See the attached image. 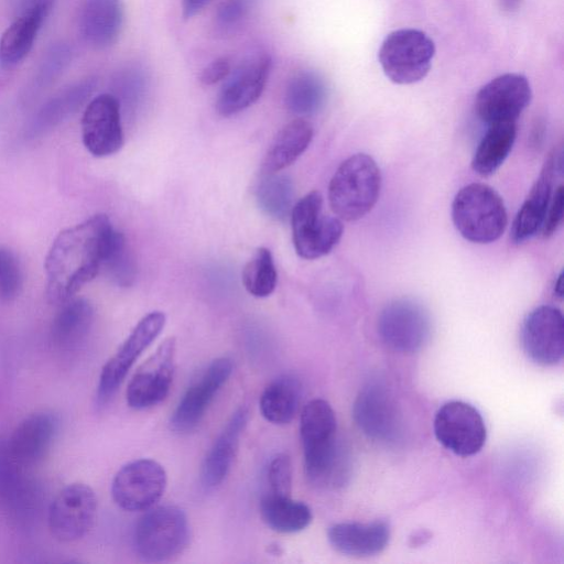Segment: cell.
<instances>
[{"instance_id": "cell-26", "label": "cell", "mask_w": 564, "mask_h": 564, "mask_svg": "<svg viewBox=\"0 0 564 564\" xmlns=\"http://www.w3.org/2000/svg\"><path fill=\"white\" fill-rule=\"evenodd\" d=\"M313 127L303 118L285 124L275 135L262 161L263 173H276L295 162L313 139Z\"/></svg>"}, {"instance_id": "cell-8", "label": "cell", "mask_w": 564, "mask_h": 564, "mask_svg": "<svg viewBox=\"0 0 564 564\" xmlns=\"http://www.w3.org/2000/svg\"><path fill=\"white\" fill-rule=\"evenodd\" d=\"M380 339L391 349L413 354L429 341L431 317L424 306L411 299H398L380 312L377 323Z\"/></svg>"}, {"instance_id": "cell-41", "label": "cell", "mask_w": 564, "mask_h": 564, "mask_svg": "<svg viewBox=\"0 0 564 564\" xmlns=\"http://www.w3.org/2000/svg\"><path fill=\"white\" fill-rule=\"evenodd\" d=\"M231 72V63L227 57H219L206 65L200 74L199 80L204 85H215L225 80Z\"/></svg>"}, {"instance_id": "cell-23", "label": "cell", "mask_w": 564, "mask_h": 564, "mask_svg": "<svg viewBox=\"0 0 564 564\" xmlns=\"http://www.w3.org/2000/svg\"><path fill=\"white\" fill-rule=\"evenodd\" d=\"M122 24L121 0H83L78 11V30L90 46L106 48L115 44Z\"/></svg>"}, {"instance_id": "cell-20", "label": "cell", "mask_w": 564, "mask_h": 564, "mask_svg": "<svg viewBox=\"0 0 564 564\" xmlns=\"http://www.w3.org/2000/svg\"><path fill=\"white\" fill-rule=\"evenodd\" d=\"M561 172L562 151L555 149L547 156L538 180L512 221L510 237L514 243L524 242L541 230L554 192V180Z\"/></svg>"}, {"instance_id": "cell-27", "label": "cell", "mask_w": 564, "mask_h": 564, "mask_svg": "<svg viewBox=\"0 0 564 564\" xmlns=\"http://www.w3.org/2000/svg\"><path fill=\"white\" fill-rule=\"evenodd\" d=\"M95 87V82L87 79L61 91L45 102L32 119L29 133L32 137L45 133L72 116L87 100Z\"/></svg>"}, {"instance_id": "cell-35", "label": "cell", "mask_w": 564, "mask_h": 564, "mask_svg": "<svg viewBox=\"0 0 564 564\" xmlns=\"http://www.w3.org/2000/svg\"><path fill=\"white\" fill-rule=\"evenodd\" d=\"M109 279L122 288L130 286L137 274V264L121 232L102 262Z\"/></svg>"}, {"instance_id": "cell-21", "label": "cell", "mask_w": 564, "mask_h": 564, "mask_svg": "<svg viewBox=\"0 0 564 564\" xmlns=\"http://www.w3.org/2000/svg\"><path fill=\"white\" fill-rule=\"evenodd\" d=\"M59 427L56 414L39 411L24 417L13 430L6 451L19 467L41 462L50 451Z\"/></svg>"}, {"instance_id": "cell-33", "label": "cell", "mask_w": 564, "mask_h": 564, "mask_svg": "<svg viewBox=\"0 0 564 564\" xmlns=\"http://www.w3.org/2000/svg\"><path fill=\"white\" fill-rule=\"evenodd\" d=\"M294 189L292 180L276 173H263L256 187L259 208L270 218L284 221L293 208Z\"/></svg>"}, {"instance_id": "cell-30", "label": "cell", "mask_w": 564, "mask_h": 564, "mask_svg": "<svg viewBox=\"0 0 564 564\" xmlns=\"http://www.w3.org/2000/svg\"><path fill=\"white\" fill-rule=\"evenodd\" d=\"M301 390L300 381L291 375H283L271 381L259 401L263 417L273 424L290 423L297 411Z\"/></svg>"}, {"instance_id": "cell-25", "label": "cell", "mask_w": 564, "mask_h": 564, "mask_svg": "<svg viewBox=\"0 0 564 564\" xmlns=\"http://www.w3.org/2000/svg\"><path fill=\"white\" fill-rule=\"evenodd\" d=\"M52 6L53 0H33L28 10L3 32L0 39L2 67H13L25 58Z\"/></svg>"}, {"instance_id": "cell-39", "label": "cell", "mask_w": 564, "mask_h": 564, "mask_svg": "<svg viewBox=\"0 0 564 564\" xmlns=\"http://www.w3.org/2000/svg\"><path fill=\"white\" fill-rule=\"evenodd\" d=\"M70 51L64 45H58L48 52L47 56L42 63V66L37 73V79L41 85H45L51 82L56 75H58L70 58Z\"/></svg>"}, {"instance_id": "cell-24", "label": "cell", "mask_w": 564, "mask_h": 564, "mask_svg": "<svg viewBox=\"0 0 564 564\" xmlns=\"http://www.w3.org/2000/svg\"><path fill=\"white\" fill-rule=\"evenodd\" d=\"M329 544L337 552L356 557L382 552L390 540V528L384 521L340 522L327 530Z\"/></svg>"}, {"instance_id": "cell-34", "label": "cell", "mask_w": 564, "mask_h": 564, "mask_svg": "<svg viewBox=\"0 0 564 564\" xmlns=\"http://www.w3.org/2000/svg\"><path fill=\"white\" fill-rule=\"evenodd\" d=\"M278 274L272 253L259 248L242 270V283L249 294L256 297L271 295L276 286Z\"/></svg>"}, {"instance_id": "cell-19", "label": "cell", "mask_w": 564, "mask_h": 564, "mask_svg": "<svg viewBox=\"0 0 564 564\" xmlns=\"http://www.w3.org/2000/svg\"><path fill=\"white\" fill-rule=\"evenodd\" d=\"M232 372V362L227 357L212 361L202 377L183 394L172 416L171 426L184 433L197 426L220 388Z\"/></svg>"}, {"instance_id": "cell-40", "label": "cell", "mask_w": 564, "mask_h": 564, "mask_svg": "<svg viewBox=\"0 0 564 564\" xmlns=\"http://www.w3.org/2000/svg\"><path fill=\"white\" fill-rule=\"evenodd\" d=\"M564 214V186L560 184L553 192L542 227L541 235L549 238L556 232L562 224Z\"/></svg>"}, {"instance_id": "cell-4", "label": "cell", "mask_w": 564, "mask_h": 564, "mask_svg": "<svg viewBox=\"0 0 564 564\" xmlns=\"http://www.w3.org/2000/svg\"><path fill=\"white\" fill-rule=\"evenodd\" d=\"M452 220L466 240L484 245L501 237L508 225V215L501 196L491 186L471 183L455 195Z\"/></svg>"}, {"instance_id": "cell-37", "label": "cell", "mask_w": 564, "mask_h": 564, "mask_svg": "<svg viewBox=\"0 0 564 564\" xmlns=\"http://www.w3.org/2000/svg\"><path fill=\"white\" fill-rule=\"evenodd\" d=\"M22 285V271L15 254L0 247V299H14Z\"/></svg>"}, {"instance_id": "cell-43", "label": "cell", "mask_w": 564, "mask_h": 564, "mask_svg": "<svg viewBox=\"0 0 564 564\" xmlns=\"http://www.w3.org/2000/svg\"><path fill=\"white\" fill-rule=\"evenodd\" d=\"M431 538V533L426 530L416 531L413 536L410 538L411 546H419L424 544Z\"/></svg>"}, {"instance_id": "cell-32", "label": "cell", "mask_w": 564, "mask_h": 564, "mask_svg": "<svg viewBox=\"0 0 564 564\" xmlns=\"http://www.w3.org/2000/svg\"><path fill=\"white\" fill-rule=\"evenodd\" d=\"M327 96L323 78L315 72L302 70L288 83L284 104L288 110L297 116H312L318 112Z\"/></svg>"}, {"instance_id": "cell-1", "label": "cell", "mask_w": 564, "mask_h": 564, "mask_svg": "<svg viewBox=\"0 0 564 564\" xmlns=\"http://www.w3.org/2000/svg\"><path fill=\"white\" fill-rule=\"evenodd\" d=\"M120 234L104 214L61 231L44 263L48 301L64 304L90 282Z\"/></svg>"}, {"instance_id": "cell-31", "label": "cell", "mask_w": 564, "mask_h": 564, "mask_svg": "<svg viewBox=\"0 0 564 564\" xmlns=\"http://www.w3.org/2000/svg\"><path fill=\"white\" fill-rule=\"evenodd\" d=\"M260 513L269 528L280 533H296L310 525V507L291 498L265 494L260 501Z\"/></svg>"}, {"instance_id": "cell-2", "label": "cell", "mask_w": 564, "mask_h": 564, "mask_svg": "<svg viewBox=\"0 0 564 564\" xmlns=\"http://www.w3.org/2000/svg\"><path fill=\"white\" fill-rule=\"evenodd\" d=\"M300 434L307 478L325 488L344 485L350 462L347 449L338 440L336 415L327 401L314 399L305 404Z\"/></svg>"}, {"instance_id": "cell-16", "label": "cell", "mask_w": 564, "mask_h": 564, "mask_svg": "<svg viewBox=\"0 0 564 564\" xmlns=\"http://www.w3.org/2000/svg\"><path fill=\"white\" fill-rule=\"evenodd\" d=\"M175 348V338H166L135 371L126 392L130 408L143 410L165 399L173 380Z\"/></svg>"}, {"instance_id": "cell-6", "label": "cell", "mask_w": 564, "mask_h": 564, "mask_svg": "<svg viewBox=\"0 0 564 564\" xmlns=\"http://www.w3.org/2000/svg\"><path fill=\"white\" fill-rule=\"evenodd\" d=\"M290 217L294 249L303 259L326 256L341 239V219L323 213V196L317 191L310 192L293 205Z\"/></svg>"}, {"instance_id": "cell-12", "label": "cell", "mask_w": 564, "mask_h": 564, "mask_svg": "<svg viewBox=\"0 0 564 564\" xmlns=\"http://www.w3.org/2000/svg\"><path fill=\"white\" fill-rule=\"evenodd\" d=\"M97 514V498L86 484L73 482L64 487L48 508V528L61 542L84 538L93 528Z\"/></svg>"}, {"instance_id": "cell-7", "label": "cell", "mask_w": 564, "mask_h": 564, "mask_svg": "<svg viewBox=\"0 0 564 564\" xmlns=\"http://www.w3.org/2000/svg\"><path fill=\"white\" fill-rule=\"evenodd\" d=\"M434 54V42L426 33L415 29H400L386 36L378 58L391 82L409 85L427 75Z\"/></svg>"}, {"instance_id": "cell-15", "label": "cell", "mask_w": 564, "mask_h": 564, "mask_svg": "<svg viewBox=\"0 0 564 564\" xmlns=\"http://www.w3.org/2000/svg\"><path fill=\"white\" fill-rule=\"evenodd\" d=\"M521 345L536 365L555 366L564 355V319L562 312L551 305L532 310L521 326Z\"/></svg>"}, {"instance_id": "cell-10", "label": "cell", "mask_w": 564, "mask_h": 564, "mask_svg": "<svg viewBox=\"0 0 564 564\" xmlns=\"http://www.w3.org/2000/svg\"><path fill=\"white\" fill-rule=\"evenodd\" d=\"M436 440L457 456L477 454L485 445L487 430L480 412L464 401H448L435 413Z\"/></svg>"}, {"instance_id": "cell-42", "label": "cell", "mask_w": 564, "mask_h": 564, "mask_svg": "<svg viewBox=\"0 0 564 564\" xmlns=\"http://www.w3.org/2000/svg\"><path fill=\"white\" fill-rule=\"evenodd\" d=\"M210 0H182V13L185 19H191L199 13Z\"/></svg>"}, {"instance_id": "cell-14", "label": "cell", "mask_w": 564, "mask_h": 564, "mask_svg": "<svg viewBox=\"0 0 564 564\" xmlns=\"http://www.w3.org/2000/svg\"><path fill=\"white\" fill-rule=\"evenodd\" d=\"M532 91L528 79L514 73L500 75L476 95L475 110L485 123L517 122L529 106Z\"/></svg>"}, {"instance_id": "cell-5", "label": "cell", "mask_w": 564, "mask_h": 564, "mask_svg": "<svg viewBox=\"0 0 564 564\" xmlns=\"http://www.w3.org/2000/svg\"><path fill=\"white\" fill-rule=\"evenodd\" d=\"M189 540L185 512L176 506L150 508L138 520L133 531V547L144 562L158 563L180 554Z\"/></svg>"}, {"instance_id": "cell-29", "label": "cell", "mask_w": 564, "mask_h": 564, "mask_svg": "<svg viewBox=\"0 0 564 564\" xmlns=\"http://www.w3.org/2000/svg\"><path fill=\"white\" fill-rule=\"evenodd\" d=\"M94 322V307L86 299H70L55 316L51 336L59 348L69 349L80 344Z\"/></svg>"}, {"instance_id": "cell-3", "label": "cell", "mask_w": 564, "mask_h": 564, "mask_svg": "<svg viewBox=\"0 0 564 564\" xmlns=\"http://www.w3.org/2000/svg\"><path fill=\"white\" fill-rule=\"evenodd\" d=\"M380 189L381 173L376 161L357 153L343 161L330 178L329 206L341 220H358L373 208Z\"/></svg>"}, {"instance_id": "cell-17", "label": "cell", "mask_w": 564, "mask_h": 564, "mask_svg": "<svg viewBox=\"0 0 564 564\" xmlns=\"http://www.w3.org/2000/svg\"><path fill=\"white\" fill-rule=\"evenodd\" d=\"M82 139L97 158L117 153L123 145L120 102L111 94H101L86 106L82 117Z\"/></svg>"}, {"instance_id": "cell-28", "label": "cell", "mask_w": 564, "mask_h": 564, "mask_svg": "<svg viewBox=\"0 0 564 564\" xmlns=\"http://www.w3.org/2000/svg\"><path fill=\"white\" fill-rule=\"evenodd\" d=\"M517 137V122L489 124L478 143L471 167L480 176L492 175L509 155Z\"/></svg>"}, {"instance_id": "cell-13", "label": "cell", "mask_w": 564, "mask_h": 564, "mask_svg": "<svg viewBox=\"0 0 564 564\" xmlns=\"http://www.w3.org/2000/svg\"><path fill=\"white\" fill-rule=\"evenodd\" d=\"M354 419L365 435L386 444L400 441L402 416L391 391L380 382L364 387L355 403Z\"/></svg>"}, {"instance_id": "cell-18", "label": "cell", "mask_w": 564, "mask_h": 564, "mask_svg": "<svg viewBox=\"0 0 564 564\" xmlns=\"http://www.w3.org/2000/svg\"><path fill=\"white\" fill-rule=\"evenodd\" d=\"M271 65L270 55L259 53L231 70L217 96L218 113L230 117L253 105L264 90Z\"/></svg>"}, {"instance_id": "cell-44", "label": "cell", "mask_w": 564, "mask_h": 564, "mask_svg": "<svg viewBox=\"0 0 564 564\" xmlns=\"http://www.w3.org/2000/svg\"><path fill=\"white\" fill-rule=\"evenodd\" d=\"M563 273L561 272L554 284V293L557 297L562 299L563 296Z\"/></svg>"}, {"instance_id": "cell-22", "label": "cell", "mask_w": 564, "mask_h": 564, "mask_svg": "<svg viewBox=\"0 0 564 564\" xmlns=\"http://www.w3.org/2000/svg\"><path fill=\"white\" fill-rule=\"evenodd\" d=\"M248 417L247 408L237 409L209 448L200 469V481L205 488L219 486L228 475Z\"/></svg>"}, {"instance_id": "cell-36", "label": "cell", "mask_w": 564, "mask_h": 564, "mask_svg": "<svg viewBox=\"0 0 564 564\" xmlns=\"http://www.w3.org/2000/svg\"><path fill=\"white\" fill-rule=\"evenodd\" d=\"M258 0H225L216 10L214 24L221 34L234 32L250 15Z\"/></svg>"}, {"instance_id": "cell-38", "label": "cell", "mask_w": 564, "mask_h": 564, "mask_svg": "<svg viewBox=\"0 0 564 564\" xmlns=\"http://www.w3.org/2000/svg\"><path fill=\"white\" fill-rule=\"evenodd\" d=\"M268 491L274 496H291L292 464L290 457L280 453L273 456L267 467Z\"/></svg>"}, {"instance_id": "cell-11", "label": "cell", "mask_w": 564, "mask_h": 564, "mask_svg": "<svg viewBox=\"0 0 564 564\" xmlns=\"http://www.w3.org/2000/svg\"><path fill=\"white\" fill-rule=\"evenodd\" d=\"M166 481L165 469L160 463L135 459L117 471L111 482V496L123 510H148L163 496Z\"/></svg>"}, {"instance_id": "cell-9", "label": "cell", "mask_w": 564, "mask_h": 564, "mask_svg": "<svg viewBox=\"0 0 564 564\" xmlns=\"http://www.w3.org/2000/svg\"><path fill=\"white\" fill-rule=\"evenodd\" d=\"M165 321V314L160 311L143 316L116 354L104 365L96 391V402L99 406L111 400L133 364L160 335Z\"/></svg>"}]
</instances>
